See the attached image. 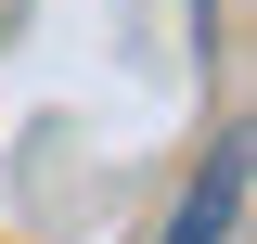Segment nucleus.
Masks as SVG:
<instances>
[{"instance_id":"obj_1","label":"nucleus","mask_w":257,"mask_h":244,"mask_svg":"<svg viewBox=\"0 0 257 244\" xmlns=\"http://www.w3.org/2000/svg\"><path fill=\"white\" fill-rule=\"evenodd\" d=\"M244 129H231L219 154H206V167H193V193H180V218H167V244H231V206H244Z\"/></svg>"}]
</instances>
